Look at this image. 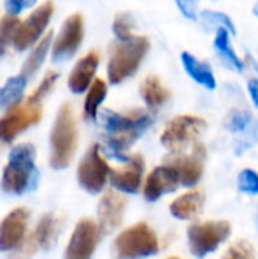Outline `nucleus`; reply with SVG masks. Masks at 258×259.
Wrapping results in <instances>:
<instances>
[{
  "label": "nucleus",
  "instance_id": "nucleus-1",
  "mask_svg": "<svg viewBox=\"0 0 258 259\" xmlns=\"http://www.w3.org/2000/svg\"><path fill=\"white\" fill-rule=\"evenodd\" d=\"M99 118L106 131V152L120 161L129 159L125 152L144 134L146 129L151 127L154 121L152 115L143 109H132L125 114L103 109L99 114Z\"/></svg>",
  "mask_w": 258,
  "mask_h": 259
},
{
  "label": "nucleus",
  "instance_id": "nucleus-2",
  "mask_svg": "<svg viewBox=\"0 0 258 259\" xmlns=\"http://www.w3.org/2000/svg\"><path fill=\"white\" fill-rule=\"evenodd\" d=\"M35 147L32 144L15 146L8 158V164L2 176V188L11 194H23L26 190L35 185Z\"/></svg>",
  "mask_w": 258,
  "mask_h": 259
},
{
  "label": "nucleus",
  "instance_id": "nucleus-3",
  "mask_svg": "<svg viewBox=\"0 0 258 259\" xmlns=\"http://www.w3.org/2000/svg\"><path fill=\"white\" fill-rule=\"evenodd\" d=\"M76 147L78 127L71 106L65 103L59 108L50 134V165L56 170L65 168L71 162Z\"/></svg>",
  "mask_w": 258,
  "mask_h": 259
},
{
  "label": "nucleus",
  "instance_id": "nucleus-4",
  "mask_svg": "<svg viewBox=\"0 0 258 259\" xmlns=\"http://www.w3.org/2000/svg\"><path fill=\"white\" fill-rule=\"evenodd\" d=\"M149 50V41L144 36H134L129 41H120L114 46L108 61L106 74L111 85L131 77L140 67Z\"/></svg>",
  "mask_w": 258,
  "mask_h": 259
},
{
  "label": "nucleus",
  "instance_id": "nucleus-5",
  "mask_svg": "<svg viewBox=\"0 0 258 259\" xmlns=\"http://www.w3.org/2000/svg\"><path fill=\"white\" fill-rule=\"evenodd\" d=\"M157 234L148 223H137L120 232L114 243L113 252L116 259H141L158 252Z\"/></svg>",
  "mask_w": 258,
  "mask_h": 259
},
{
  "label": "nucleus",
  "instance_id": "nucleus-6",
  "mask_svg": "<svg viewBox=\"0 0 258 259\" xmlns=\"http://www.w3.org/2000/svg\"><path fill=\"white\" fill-rule=\"evenodd\" d=\"M207 129V121L196 115H178L172 118L161 135V144L172 153H178L196 141Z\"/></svg>",
  "mask_w": 258,
  "mask_h": 259
},
{
  "label": "nucleus",
  "instance_id": "nucleus-7",
  "mask_svg": "<svg viewBox=\"0 0 258 259\" xmlns=\"http://www.w3.org/2000/svg\"><path fill=\"white\" fill-rule=\"evenodd\" d=\"M230 234L231 225L224 220L193 223L187 231L190 250L196 258H204L227 241Z\"/></svg>",
  "mask_w": 258,
  "mask_h": 259
},
{
  "label": "nucleus",
  "instance_id": "nucleus-8",
  "mask_svg": "<svg viewBox=\"0 0 258 259\" xmlns=\"http://www.w3.org/2000/svg\"><path fill=\"white\" fill-rule=\"evenodd\" d=\"M41 115V103L29 99L9 106L6 114L0 118V143H11L20 132L36 124Z\"/></svg>",
  "mask_w": 258,
  "mask_h": 259
},
{
  "label": "nucleus",
  "instance_id": "nucleus-9",
  "mask_svg": "<svg viewBox=\"0 0 258 259\" xmlns=\"http://www.w3.org/2000/svg\"><path fill=\"white\" fill-rule=\"evenodd\" d=\"M100 150L102 149L99 144H93L78 165V182L91 194L100 193L105 188V184L109 181L111 168Z\"/></svg>",
  "mask_w": 258,
  "mask_h": 259
},
{
  "label": "nucleus",
  "instance_id": "nucleus-10",
  "mask_svg": "<svg viewBox=\"0 0 258 259\" xmlns=\"http://www.w3.org/2000/svg\"><path fill=\"white\" fill-rule=\"evenodd\" d=\"M100 238L99 225L91 219H82L75 226L65 249L64 259H91Z\"/></svg>",
  "mask_w": 258,
  "mask_h": 259
},
{
  "label": "nucleus",
  "instance_id": "nucleus-11",
  "mask_svg": "<svg viewBox=\"0 0 258 259\" xmlns=\"http://www.w3.org/2000/svg\"><path fill=\"white\" fill-rule=\"evenodd\" d=\"M53 15V3L46 2L40 5L23 23H20L17 33L14 36V47L21 52L29 49L32 44H35L40 36L43 35L44 29L47 27L50 18Z\"/></svg>",
  "mask_w": 258,
  "mask_h": 259
},
{
  "label": "nucleus",
  "instance_id": "nucleus-12",
  "mask_svg": "<svg viewBox=\"0 0 258 259\" xmlns=\"http://www.w3.org/2000/svg\"><path fill=\"white\" fill-rule=\"evenodd\" d=\"M84 38V20L81 14L70 15L59 33L55 38L53 47H52V59L55 62H62L70 59L79 49Z\"/></svg>",
  "mask_w": 258,
  "mask_h": 259
},
{
  "label": "nucleus",
  "instance_id": "nucleus-13",
  "mask_svg": "<svg viewBox=\"0 0 258 259\" xmlns=\"http://www.w3.org/2000/svg\"><path fill=\"white\" fill-rule=\"evenodd\" d=\"M126 199L117 191H106L97 206V225L100 234L108 235L113 234L123 222L125 209H126Z\"/></svg>",
  "mask_w": 258,
  "mask_h": 259
},
{
  "label": "nucleus",
  "instance_id": "nucleus-14",
  "mask_svg": "<svg viewBox=\"0 0 258 259\" xmlns=\"http://www.w3.org/2000/svg\"><path fill=\"white\" fill-rule=\"evenodd\" d=\"M204 158H205L204 146L195 144L193 152L190 155H173L166 161V164L172 165L178 171L181 185L195 187L201 181L204 173Z\"/></svg>",
  "mask_w": 258,
  "mask_h": 259
},
{
  "label": "nucleus",
  "instance_id": "nucleus-15",
  "mask_svg": "<svg viewBox=\"0 0 258 259\" xmlns=\"http://www.w3.org/2000/svg\"><path fill=\"white\" fill-rule=\"evenodd\" d=\"M144 173V159L141 155H132L128 161H125L123 167L111 168L109 182L111 185L122 193L135 194L143 182Z\"/></svg>",
  "mask_w": 258,
  "mask_h": 259
},
{
  "label": "nucleus",
  "instance_id": "nucleus-16",
  "mask_svg": "<svg viewBox=\"0 0 258 259\" xmlns=\"http://www.w3.org/2000/svg\"><path fill=\"white\" fill-rule=\"evenodd\" d=\"M29 211L26 208L12 209L0 223V252H12L27 234Z\"/></svg>",
  "mask_w": 258,
  "mask_h": 259
},
{
  "label": "nucleus",
  "instance_id": "nucleus-17",
  "mask_svg": "<svg viewBox=\"0 0 258 259\" xmlns=\"http://www.w3.org/2000/svg\"><path fill=\"white\" fill-rule=\"evenodd\" d=\"M178 185H181L178 171L172 165L163 164L160 167H155L148 175L143 187V194L146 200L157 202L161 196L175 191Z\"/></svg>",
  "mask_w": 258,
  "mask_h": 259
},
{
  "label": "nucleus",
  "instance_id": "nucleus-18",
  "mask_svg": "<svg viewBox=\"0 0 258 259\" xmlns=\"http://www.w3.org/2000/svg\"><path fill=\"white\" fill-rule=\"evenodd\" d=\"M99 53L96 50H91L76 62L68 76V88L71 93L82 94L91 87V83L94 82L96 70L99 67Z\"/></svg>",
  "mask_w": 258,
  "mask_h": 259
},
{
  "label": "nucleus",
  "instance_id": "nucleus-19",
  "mask_svg": "<svg viewBox=\"0 0 258 259\" xmlns=\"http://www.w3.org/2000/svg\"><path fill=\"white\" fill-rule=\"evenodd\" d=\"M205 196L201 190H190L175 199L170 205V212L179 220H192L202 212Z\"/></svg>",
  "mask_w": 258,
  "mask_h": 259
},
{
  "label": "nucleus",
  "instance_id": "nucleus-20",
  "mask_svg": "<svg viewBox=\"0 0 258 259\" xmlns=\"http://www.w3.org/2000/svg\"><path fill=\"white\" fill-rule=\"evenodd\" d=\"M181 61L184 65V70L187 71V74L196 80L199 85H202L204 88L208 90H214L216 88V77L214 73L211 70V67L207 62L199 61L198 58H195L192 53L184 52L181 53Z\"/></svg>",
  "mask_w": 258,
  "mask_h": 259
},
{
  "label": "nucleus",
  "instance_id": "nucleus-21",
  "mask_svg": "<svg viewBox=\"0 0 258 259\" xmlns=\"http://www.w3.org/2000/svg\"><path fill=\"white\" fill-rule=\"evenodd\" d=\"M140 94H141L144 103L152 109L160 108L161 105H164L172 97L170 91L161 83V80L157 76H148L141 82Z\"/></svg>",
  "mask_w": 258,
  "mask_h": 259
},
{
  "label": "nucleus",
  "instance_id": "nucleus-22",
  "mask_svg": "<svg viewBox=\"0 0 258 259\" xmlns=\"http://www.w3.org/2000/svg\"><path fill=\"white\" fill-rule=\"evenodd\" d=\"M230 30L225 27H219L216 29V38H214V49L217 52V55L225 61V64H228L231 68L242 71L245 68V62L240 59V56L234 52V49L230 44Z\"/></svg>",
  "mask_w": 258,
  "mask_h": 259
},
{
  "label": "nucleus",
  "instance_id": "nucleus-23",
  "mask_svg": "<svg viewBox=\"0 0 258 259\" xmlns=\"http://www.w3.org/2000/svg\"><path fill=\"white\" fill-rule=\"evenodd\" d=\"M108 93V87L105 80L94 79L91 87L87 91L85 100H84V117L88 120H96L99 114V108L103 103Z\"/></svg>",
  "mask_w": 258,
  "mask_h": 259
},
{
  "label": "nucleus",
  "instance_id": "nucleus-24",
  "mask_svg": "<svg viewBox=\"0 0 258 259\" xmlns=\"http://www.w3.org/2000/svg\"><path fill=\"white\" fill-rule=\"evenodd\" d=\"M59 229H61V220L58 217L52 214H46L44 217H41L36 228L33 229L35 237L40 243V247L50 249L58 238Z\"/></svg>",
  "mask_w": 258,
  "mask_h": 259
},
{
  "label": "nucleus",
  "instance_id": "nucleus-25",
  "mask_svg": "<svg viewBox=\"0 0 258 259\" xmlns=\"http://www.w3.org/2000/svg\"><path fill=\"white\" fill-rule=\"evenodd\" d=\"M26 82L27 77L24 74H18L8 79L6 83L0 88V108H8L18 103L26 88Z\"/></svg>",
  "mask_w": 258,
  "mask_h": 259
},
{
  "label": "nucleus",
  "instance_id": "nucleus-26",
  "mask_svg": "<svg viewBox=\"0 0 258 259\" xmlns=\"http://www.w3.org/2000/svg\"><path fill=\"white\" fill-rule=\"evenodd\" d=\"M50 42H52V32L46 33V35L41 38V41L35 46V49H33L32 53L27 56V59H26V62H24V65H23L21 74H24L26 77H29V76L35 74V73L40 70V67L43 65V62H44V59H46V56H47L49 49H50Z\"/></svg>",
  "mask_w": 258,
  "mask_h": 259
},
{
  "label": "nucleus",
  "instance_id": "nucleus-27",
  "mask_svg": "<svg viewBox=\"0 0 258 259\" xmlns=\"http://www.w3.org/2000/svg\"><path fill=\"white\" fill-rule=\"evenodd\" d=\"M20 26V21L15 15H5L0 21V56H3L9 47L11 42H14V36L17 33V29Z\"/></svg>",
  "mask_w": 258,
  "mask_h": 259
},
{
  "label": "nucleus",
  "instance_id": "nucleus-28",
  "mask_svg": "<svg viewBox=\"0 0 258 259\" xmlns=\"http://www.w3.org/2000/svg\"><path fill=\"white\" fill-rule=\"evenodd\" d=\"M40 247V243L35 237V232L30 231L26 234V237L21 240V243L9 252V259H29L32 258Z\"/></svg>",
  "mask_w": 258,
  "mask_h": 259
},
{
  "label": "nucleus",
  "instance_id": "nucleus-29",
  "mask_svg": "<svg viewBox=\"0 0 258 259\" xmlns=\"http://www.w3.org/2000/svg\"><path fill=\"white\" fill-rule=\"evenodd\" d=\"M134 20L129 14L123 12V14H119L114 20V24H113V32L114 35L117 36L119 41H129L134 38Z\"/></svg>",
  "mask_w": 258,
  "mask_h": 259
},
{
  "label": "nucleus",
  "instance_id": "nucleus-30",
  "mask_svg": "<svg viewBox=\"0 0 258 259\" xmlns=\"http://www.w3.org/2000/svg\"><path fill=\"white\" fill-rule=\"evenodd\" d=\"M201 18H202V21H204L207 26H208V24H210V26H216V29L225 27V29L230 30V33L236 35V27H234L233 20H231L227 14H224V12L204 11V12L201 14Z\"/></svg>",
  "mask_w": 258,
  "mask_h": 259
},
{
  "label": "nucleus",
  "instance_id": "nucleus-31",
  "mask_svg": "<svg viewBox=\"0 0 258 259\" xmlns=\"http://www.w3.org/2000/svg\"><path fill=\"white\" fill-rule=\"evenodd\" d=\"M222 259H255V250L249 241L239 240L228 247Z\"/></svg>",
  "mask_w": 258,
  "mask_h": 259
},
{
  "label": "nucleus",
  "instance_id": "nucleus-32",
  "mask_svg": "<svg viewBox=\"0 0 258 259\" xmlns=\"http://www.w3.org/2000/svg\"><path fill=\"white\" fill-rule=\"evenodd\" d=\"M58 77H59V74L58 73H55V71H52V73H49V74H46L44 76V79L41 80V83L38 85V88L27 97L29 100H32V102H41L49 93H50V90L55 87V83H56V80H58Z\"/></svg>",
  "mask_w": 258,
  "mask_h": 259
},
{
  "label": "nucleus",
  "instance_id": "nucleus-33",
  "mask_svg": "<svg viewBox=\"0 0 258 259\" xmlns=\"http://www.w3.org/2000/svg\"><path fill=\"white\" fill-rule=\"evenodd\" d=\"M239 188L248 194H258V173L251 168L242 170L239 175Z\"/></svg>",
  "mask_w": 258,
  "mask_h": 259
},
{
  "label": "nucleus",
  "instance_id": "nucleus-34",
  "mask_svg": "<svg viewBox=\"0 0 258 259\" xmlns=\"http://www.w3.org/2000/svg\"><path fill=\"white\" fill-rule=\"evenodd\" d=\"M251 121V114L248 111H233L227 120V127L233 132H242Z\"/></svg>",
  "mask_w": 258,
  "mask_h": 259
},
{
  "label": "nucleus",
  "instance_id": "nucleus-35",
  "mask_svg": "<svg viewBox=\"0 0 258 259\" xmlns=\"http://www.w3.org/2000/svg\"><path fill=\"white\" fill-rule=\"evenodd\" d=\"M36 0H5V9L9 15H17L23 9L33 6Z\"/></svg>",
  "mask_w": 258,
  "mask_h": 259
},
{
  "label": "nucleus",
  "instance_id": "nucleus-36",
  "mask_svg": "<svg viewBox=\"0 0 258 259\" xmlns=\"http://www.w3.org/2000/svg\"><path fill=\"white\" fill-rule=\"evenodd\" d=\"M178 8L181 9V12L190 18V20H196L198 18V6H199V0H175Z\"/></svg>",
  "mask_w": 258,
  "mask_h": 259
},
{
  "label": "nucleus",
  "instance_id": "nucleus-37",
  "mask_svg": "<svg viewBox=\"0 0 258 259\" xmlns=\"http://www.w3.org/2000/svg\"><path fill=\"white\" fill-rule=\"evenodd\" d=\"M248 91L251 94V99L254 102V105L258 108V79H251L248 83Z\"/></svg>",
  "mask_w": 258,
  "mask_h": 259
},
{
  "label": "nucleus",
  "instance_id": "nucleus-38",
  "mask_svg": "<svg viewBox=\"0 0 258 259\" xmlns=\"http://www.w3.org/2000/svg\"><path fill=\"white\" fill-rule=\"evenodd\" d=\"M254 14L258 17V2L255 3V6H254Z\"/></svg>",
  "mask_w": 258,
  "mask_h": 259
},
{
  "label": "nucleus",
  "instance_id": "nucleus-39",
  "mask_svg": "<svg viewBox=\"0 0 258 259\" xmlns=\"http://www.w3.org/2000/svg\"><path fill=\"white\" fill-rule=\"evenodd\" d=\"M167 259H179V258H176V256H172V258H167Z\"/></svg>",
  "mask_w": 258,
  "mask_h": 259
}]
</instances>
